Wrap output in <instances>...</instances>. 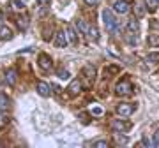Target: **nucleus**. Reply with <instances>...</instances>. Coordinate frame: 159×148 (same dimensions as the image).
<instances>
[{"instance_id": "1", "label": "nucleus", "mask_w": 159, "mask_h": 148, "mask_svg": "<svg viewBox=\"0 0 159 148\" xmlns=\"http://www.w3.org/2000/svg\"><path fill=\"white\" fill-rule=\"evenodd\" d=\"M115 94H117V95H131V94H133V85L129 83V80L119 81L117 86H115Z\"/></svg>"}, {"instance_id": "2", "label": "nucleus", "mask_w": 159, "mask_h": 148, "mask_svg": "<svg viewBox=\"0 0 159 148\" xmlns=\"http://www.w3.org/2000/svg\"><path fill=\"white\" fill-rule=\"evenodd\" d=\"M102 21H104V25H106V28H108V30H115V28H117L115 16H113V12L110 11V9H104V11H102Z\"/></svg>"}, {"instance_id": "3", "label": "nucleus", "mask_w": 159, "mask_h": 148, "mask_svg": "<svg viewBox=\"0 0 159 148\" xmlns=\"http://www.w3.org/2000/svg\"><path fill=\"white\" fill-rule=\"evenodd\" d=\"M117 113L120 116H131L134 113V104H129V102H120L117 106Z\"/></svg>"}, {"instance_id": "4", "label": "nucleus", "mask_w": 159, "mask_h": 148, "mask_svg": "<svg viewBox=\"0 0 159 148\" xmlns=\"http://www.w3.org/2000/svg\"><path fill=\"white\" fill-rule=\"evenodd\" d=\"M113 11L117 12V14H127V12L131 11L129 2H127V0H117L113 4Z\"/></svg>"}, {"instance_id": "5", "label": "nucleus", "mask_w": 159, "mask_h": 148, "mask_svg": "<svg viewBox=\"0 0 159 148\" xmlns=\"http://www.w3.org/2000/svg\"><path fill=\"white\" fill-rule=\"evenodd\" d=\"M111 127H113L115 132H120L122 134V132H127L133 125H131L129 122H125V120H115L113 124H111Z\"/></svg>"}, {"instance_id": "6", "label": "nucleus", "mask_w": 159, "mask_h": 148, "mask_svg": "<svg viewBox=\"0 0 159 148\" xmlns=\"http://www.w3.org/2000/svg\"><path fill=\"white\" fill-rule=\"evenodd\" d=\"M157 63H159V53H150V55L145 57V60H143V67L152 69L154 65H157Z\"/></svg>"}, {"instance_id": "7", "label": "nucleus", "mask_w": 159, "mask_h": 148, "mask_svg": "<svg viewBox=\"0 0 159 148\" xmlns=\"http://www.w3.org/2000/svg\"><path fill=\"white\" fill-rule=\"evenodd\" d=\"M37 63H39V67L43 69V71H50L51 65H53V62H51V57H48V55H39V60H37Z\"/></svg>"}, {"instance_id": "8", "label": "nucleus", "mask_w": 159, "mask_h": 148, "mask_svg": "<svg viewBox=\"0 0 159 148\" xmlns=\"http://www.w3.org/2000/svg\"><path fill=\"white\" fill-rule=\"evenodd\" d=\"M67 44H69V41H67L66 32H57V35H55V46H58V48H66Z\"/></svg>"}, {"instance_id": "9", "label": "nucleus", "mask_w": 159, "mask_h": 148, "mask_svg": "<svg viewBox=\"0 0 159 148\" xmlns=\"http://www.w3.org/2000/svg\"><path fill=\"white\" fill-rule=\"evenodd\" d=\"M67 92H69V95H73V97L78 95L80 92H81V83H80V80H73V81H71Z\"/></svg>"}, {"instance_id": "10", "label": "nucleus", "mask_w": 159, "mask_h": 148, "mask_svg": "<svg viewBox=\"0 0 159 148\" xmlns=\"http://www.w3.org/2000/svg\"><path fill=\"white\" fill-rule=\"evenodd\" d=\"M64 32H66V35H67V41L71 42V44H78V35H76V32H74L73 27H69V25H67Z\"/></svg>"}, {"instance_id": "11", "label": "nucleus", "mask_w": 159, "mask_h": 148, "mask_svg": "<svg viewBox=\"0 0 159 148\" xmlns=\"http://www.w3.org/2000/svg\"><path fill=\"white\" fill-rule=\"evenodd\" d=\"M16 81H18L16 71H14V69H9V71L6 72V83H7V85H11V86H14V85H16Z\"/></svg>"}, {"instance_id": "12", "label": "nucleus", "mask_w": 159, "mask_h": 148, "mask_svg": "<svg viewBox=\"0 0 159 148\" xmlns=\"http://www.w3.org/2000/svg\"><path fill=\"white\" fill-rule=\"evenodd\" d=\"M50 92H51V88L46 85V83H43V81L37 83V94H39L41 97H48L50 95Z\"/></svg>"}, {"instance_id": "13", "label": "nucleus", "mask_w": 159, "mask_h": 148, "mask_svg": "<svg viewBox=\"0 0 159 148\" xmlns=\"http://www.w3.org/2000/svg\"><path fill=\"white\" fill-rule=\"evenodd\" d=\"M83 76H85L89 81H92L96 78V67H94V65H85V67H83Z\"/></svg>"}, {"instance_id": "14", "label": "nucleus", "mask_w": 159, "mask_h": 148, "mask_svg": "<svg viewBox=\"0 0 159 148\" xmlns=\"http://www.w3.org/2000/svg\"><path fill=\"white\" fill-rule=\"evenodd\" d=\"M0 39L2 41L12 39V30L9 28V27H2V28H0Z\"/></svg>"}, {"instance_id": "15", "label": "nucleus", "mask_w": 159, "mask_h": 148, "mask_svg": "<svg viewBox=\"0 0 159 148\" xmlns=\"http://www.w3.org/2000/svg\"><path fill=\"white\" fill-rule=\"evenodd\" d=\"M9 109V97L0 92V111H7Z\"/></svg>"}, {"instance_id": "16", "label": "nucleus", "mask_w": 159, "mask_h": 148, "mask_svg": "<svg viewBox=\"0 0 159 148\" xmlns=\"http://www.w3.org/2000/svg\"><path fill=\"white\" fill-rule=\"evenodd\" d=\"M147 42H148V46H152V48H159V34H150L147 37Z\"/></svg>"}, {"instance_id": "17", "label": "nucleus", "mask_w": 159, "mask_h": 148, "mask_svg": "<svg viewBox=\"0 0 159 148\" xmlns=\"http://www.w3.org/2000/svg\"><path fill=\"white\" fill-rule=\"evenodd\" d=\"M76 28L81 34H89V25L85 23V20H76Z\"/></svg>"}, {"instance_id": "18", "label": "nucleus", "mask_w": 159, "mask_h": 148, "mask_svg": "<svg viewBox=\"0 0 159 148\" xmlns=\"http://www.w3.org/2000/svg\"><path fill=\"white\" fill-rule=\"evenodd\" d=\"M138 30H140V25H138L136 20H131L127 23V32H133V34H138Z\"/></svg>"}, {"instance_id": "19", "label": "nucleus", "mask_w": 159, "mask_h": 148, "mask_svg": "<svg viewBox=\"0 0 159 148\" xmlns=\"http://www.w3.org/2000/svg\"><path fill=\"white\" fill-rule=\"evenodd\" d=\"M157 4H159V0H145V6H147V9L150 12H154L157 9Z\"/></svg>"}, {"instance_id": "20", "label": "nucleus", "mask_w": 159, "mask_h": 148, "mask_svg": "<svg viewBox=\"0 0 159 148\" xmlns=\"http://www.w3.org/2000/svg\"><path fill=\"white\" fill-rule=\"evenodd\" d=\"M7 124H9V116L6 115V111H0V129H4Z\"/></svg>"}, {"instance_id": "21", "label": "nucleus", "mask_w": 159, "mask_h": 148, "mask_svg": "<svg viewBox=\"0 0 159 148\" xmlns=\"http://www.w3.org/2000/svg\"><path fill=\"white\" fill-rule=\"evenodd\" d=\"M89 37L94 39V41H97L99 39V30H97L96 27H89Z\"/></svg>"}, {"instance_id": "22", "label": "nucleus", "mask_w": 159, "mask_h": 148, "mask_svg": "<svg viewBox=\"0 0 159 148\" xmlns=\"http://www.w3.org/2000/svg\"><path fill=\"white\" fill-rule=\"evenodd\" d=\"M11 4H12V7H14L16 11H23V9H25V6H23L21 0H11Z\"/></svg>"}, {"instance_id": "23", "label": "nucleus", "mask_w": 159, "mask_h": 148, "mask_svg": "<svg viewBox=\"0 0 159 148\" xmlns=\"http://www.w3.org/2000/svg\"><path fill=\"white\" fill-rule=\"evenodd\" d=\"M136 34H133V32H127V35H125V41L129 42V44H136V41H138V37H134Z\"/></svg>"}, {"instance_id": "24", "label": "nucleus", "mask_w": 159, "mask_h": 148, "mask_svg": "<svg viewBox=\"0 0 159 148\" xmlns=\"http://www.w3.org/2000/svg\"><path fill=\"white\" fill-rule=\"evenodd\" d=\"M134 12H136V18H142L143 14H145V9H143L142 4H136V6H134Z\"/></svg>"}, {"instance_id": "25", "label": "nucleus", "mask_w": 159, "mask_h": 148, "mask_svg": "<svg viewBox=\"0 0 159 148\" xmlns=\"http://www.w3.org/2000/svg\"><path fill=\"white\" fill-rule=\"evenodd\" d=\"M90 111H92V115H96V116H101V115H102V108H99L97 104H94V106H92Z\"/></svg>"}, {"instance_id": "26", "label": "nucleus", "mask_w": 159, "mask_h": 148, "mask_svg": "<svg viewBox=\"0 0 159 148\" xmlns=\"http://www.w3.org/2000/svg\"><path fill=\"white\" fill-rule=\"evenodd\" d=\"M115 137H117V143H119V145H125V143H127V137L120 136V132H117V134H115Z\"/></svg>"}, {"instance_id": "27", "label": "nucleus", "mask_w": 159, "mask_h": 148, "mask_svg": "<svg viewBox=\"0 0 159 148\" xmlns=\"http://www.w3.org/2000/svg\"><path fill=\"white\" fill-rule=\"evenodd\" d=\"M57 74H58V78H60V80H67V78H69V71H66V69H60Z\"/></svg>"}, {"instance_id": "28", "label": "nucleus", "mask_w": 159, "mask_h": 148, "mask_svg": "<svg viewBox=\"0 0 159 148\" xmlns=\"http://www.w3.org/2000/svg\"><path fill=\"white\" fill-rule=\"evenodd\" d=\"M18 25H20V28H27V25H29V20H27V18H20V20H18Z\"/></svg>"}, {"instance_id": "29", "label": "nucleus", "mask_w": 159, "mask_h": 148, "mask_svg": "<svg viewBox=\"0 0 159 148\" xmlns=\"http://www.w3.org/2000/svg\"><path fill=\"white\" fill-rule=\"evenodd\" d=\"M94 146L96 148H108V141H96Z\"/></svg>"}, {"instance_id": "30", "label": "nucleus", "mask_w": 159, "mask_h": 148, "mask_svg": "<svg viewBox=\"0 0 159 148\" xmlns=\"http://www.w3.org/2000/svg\"><path fill=\"white\" fill-rule=\"evenodd\" d=\"M143 145H145V146H152L154 141H150V139H148V137L145 136V137H143Z\"/></svg>"}, {"instance_id": "31", "label": "nucleus", "mask_w": 159, "mask_h": 148, "mask_svg": "<svg viewBox=\"0 0 159 148\" xmlns=\"http://www.w3.org/2000/svg\"><path fill=\"white\" fill-rule=\"evenodd\" d=\"M154 146H159V132L154 134Z\"/></svg>"}, {"instance_id": "32", "label": "nucleus", "mask_w": 159, "mask_h": 148, "mask_svg": "<svg viewBox=\"0 0 159 148\" xmlns=\"http://www.w3.org/2000/svg\"><path fill=\"white\" fill-rule=\"evenodd\" d=\"M97 2H99V0H85V4H87V6H96Z\"/></svg>"}, {"instance_id": "33", "label": "nucleus", "mask_w": 159, "mask_h": 148, "mask_svg": "<svg viewBox=\"0 0 159 148\" xmlns=\"http://www.w3.org/2000/svg\"><path fill=\"white\" fill-rule=\"evenodd\" d=\"M51 0H37V4H41V6H48Z\"/></svg>"}, {"instance_id": "34", "label": "nucleus", "mask_w": 159, "mask_h": 148, "mask_svg": "<svg viewBox=\"0 0 159 148\" xmlns=\"http://www.w3.org/2000/svg\"><path fill=\"white\" fill-rule=\"evenodd\" d=\"M2 21H4V14L0 12V25H2Z\"/></svg>"}]
</instances>
